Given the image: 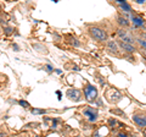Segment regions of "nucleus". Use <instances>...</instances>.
I'll list each match as a JSON object with an SVG mask.
<instances>
[{
  "label": "nucleus",
  "mask_w": 146,
  "mask_h": 137,
  "mask_svg": "<svg viewBox=\"0 0 146 137\" xmlns=\"http://www.w3.org/2000/svg\"><path fill=\"white\" fill-rule=\"evenodd\" d=\"M0 34H1V27H0Z\"/></svg>",
  "instance_id": "nucleus-19"
},
{
  "label": "nucleus",
  "mask_w": 146,
  "mask_h": 137,
  "mask_svg": "<svg viewBox=\"0 0 146 137\" xmlns=\"http://www.w3.org/2000/svg\"><path fill=\"white\" fill-rule=\"evenodd\" d=\"M68 42H70L71 45H73V48H79L80 47V42L76 37H70L68 38Z\"/></svg>",
  "instance_id": "nucleus-11"
},
{
  "label": "nucleus",
  "mask_w": 146,
  "mask_h": 137,
  "mask_svg": "<svg viewBox=\"0 0 146 137\" xmlns=\"http://www.w3.org/2000/svg\"><path fill=\"white\" fill-rule=\"evenodd\" d=\"M33 47H34L35 50H39V52H42V53H46V52H48L46 49H40V48H44L43 45H40V44H34Z\"/></svg>",
  "instance_id": "nucleus-13"
},
{
  "label": "nucleus",
  "mask_w": 146,
  "mask_h": 137,
  "mask_svg": "<svg viewBox=\"0 0 146 137\" xmlns=\"http://www.w3.org/2000/svg\"><path fill=\"white\" fill-rule=\"evenodd\" d=\"M133 120L139 127H146V115H141V114H134Z\"/></svg>",
  "instance_id": "nucleus-10"
},
{
  "label": "nucleus",
  "mask_w": 146,
  "mask_h": 137,
  "mask_svg": "<svg viewBox=\"0 0 146 137\" xmlns=\"http://www.w3.org/2000/svg\"><path fill=\"white\" fill-rule=\"evenodd\" d=\"M135 39H136V43L146 52V39H143V38H135Z\"/></svg>",
  "instance_id": "nucleus-12"
},
{
  "label": "nucleus",
  "mask_w": 146,
  "mask_h": 137,
  "mask_svg": "<svg viewBox=\"0 0 146 137\" xmlns=\"http://www.w3.org/2000/svg\"><path fill=\"white\" fill-rule=\"evenodd\" d=\"M134 1H135L136 4H141V5H144V4L146 3V0H134Z\"/></svg>",
  "instance_id": "nucleus-15"
},
{
  "label": "nucleus",
  "mask_w": 146,
  "mask_h": 137,
  "mask_svg": "<svg viewBox=\"0 0 146 137\" xmlns=\"http://www.w3.org/2000/svg\"><path fill=\"white\" fill-rule=\"evenodd\" d=\"M118 45H119V48L123 50V52H125L128 54H133L136 52V47L134 44L131 43H127V42H123V40H118Z\"/></svg>",
  "instance_id": "nucleus-8"
},
{
  "label": "nucleus",
  "mask_w": 146,
  "mask_h": 137,
  "mask_svg": "<svg viewBox=\"0 0 146 137\" xmlns=\"http://www.w3.org/2000/svg\"><path fill=\"white\" fill-rule=\"evenodd\" d=\"M116 20H117L118 26L122 27V28H129V27H130L129 19H128L127 16L123 15V13H118V15L116 16Z\"/></svg>",
  "instance_id": "nucleus-9"
},
{
  "label": "nucleus",
  "mask_w": 146,
  "mask_h": 137,
  "mask_svg": "<svg viewBox=\"0 0 146 137\" xmlns=\"http://www.w3.org/2000/svg\"><path fill=\"white\" fill-rule=\"evenodd\" d=\"M67 98L72 100V102H80L82 98H83V93L80 92L79 89H76V88H71L66 92Z\"/></svg>",
  "instance_id": "nucleus-5"
},
{
  "label": "nucleus",
  "mask_w": 146,
  "mask_h": 137,
  "mask_svg": "<svg viewBox=\"0 0 146 137\" xmlns=\"http://www.w3.org/2000/svg\"><path fill=\"white\" fill-rule=\"evenodd\" d=\"M83 95L84 98L88 100L89 103H94L98 98V89L96 87H94L93 85H86L83 89Z\"/></svg>",
  "instance_id": "nucleus-2"
},
{
  "label": "nucleus",
  "mask_w": 146,
  "mask_h": 137,
  "mask_svg": "<svg viewBox=\"0 0 146 137\" xmlns=\"http://www.w3.org/2000/svg\"><path fill=\"white\" fill-rule=\"evenodd\" d=\"M20 104H21V105H23L25 108H28V107H29V104L27 103V102H23V100H21V102H20Z\"/></svg>",
  "instance_id": "nucleus-14"
},
{
  "label": "nucleus",
  "mask_w": 146,
  "mask_h": 137,
  "mask_svg": "<svg viewBox=\"0 0 146 137\" xmlns=\"http://www.w3.org/2000/svg\"><path fill=\"white\" fill-rule=\"evenodd\" d=\"M83 116H85L90 122H95L98 120V118H99L98 111L95 110V109H93V108H85L83 110Z\"/></svg>",
  "instance_id": "nucleus-7"
},
{
  "label": "nucleus",
  "mask_w": 146,
  "mask_h": 137,
  "mask_svg": "<svg viewBox=\"0 0 146 137\" xmlns=\"http://www.w3.org/2000/svg\"><path fill=\"white\" fill-rule=\"evenodd\" d=\"M117 36H118V38H119V40H123V42L131 43V44H134L136 42V39L133 36H131L129 32H127L125 28H122V27H119V28L117 30Z\"/></svg>",
  "instance_id": "nucleus-4"
},
{
  "label": "nucleus",
  "mask_w": 146,
  "mask_h": 137,
  "mask_svg": "<svg viewBox=\"0 0 146 137\" xmlns=\"http://www.w3.org/2000/svg\"><path fill=\"white\" fill-rule=\"evenodd\" d=\"M106 48L108 50V53L113 54V55H119V45H118L117 40H106Z\"/></svg>",
  "instance_id": "nucleus-6"
},
{
  "label": "nucleus",
  "mask_w": 146,
  "mask_h": 137,
  "mask_svg": "<svg viewBox=\"0 0 146 137\" xmlns=\"http://www.w3.org/2000/svg\"><path fill=\"white\" fill-rule=\"evenodd\" d=\"M89 32V36L94 40H96L99 43H105L106 40L108 39V36H107V32L105 31L101 27H98V26H90L88 28Z\"/></svg>",
  "instance_id": "nucleus-1"
},
{
  "label": "nucleus",
  "mask_w": 146,
  "mask_h": 137,
  "mask_svg": "<svg viewBox=\"0 0 146 137\" xmlns=\"http://www.w3.org/2000/svg\"><path fill=\"white\" fill-rule=\"evenodd\" d=\"M144 58L146 59V52H144Z\"/></svg>",
  "instance_id": "nucleus-17"
},
{
  "label": "nucleus",
  "mask_w": 146,
  "mask_h": 137,
  "mask_svg": "<svg viewBox=\"0 0 146 137\" xmlns=\"http://www.w3.org/2000/svg\"><path fill=\"white\" fill-rule=\"evenodd\" d=\"M0 11H1V5H0Z\"/></svg>",
  "instance_id": "nucleus-20"
},
{
  "label": "nucleus",
  "mask_w": 146,
  "mask_h": 137,
  "mask_svg": "<svg viewBox=\"0 0 146 137\" xmlns=\"http://www.w3.org/2000/svg\"><path fill=\"white\" fill-rule=\"evenodd\" d=\"M140 36L143 37V39H146V32H143V33L140 32Z\"/></svg>",
  "instance_id": "nucleus-16"
},
{
  "label": "nucleus",
  "mask_w": 146,
  "mask_h": 137,
  "mask_svg": "<svg viewBox=\"0 0 146 137\" xmlns=\"http://www.w3.org/2000/svg\"><path fill=\"white\" fill-rule=\"evenodd\" d=\"M144 30H145V31H146V24H145V25H144Z\"/></svg>",
  "instance_id": "nucleus-18"
},
{
  "label": "nucleus",
  "mask_w": 146,
  "mask_h": 137,
  "mask_svg": "<svg viewBox=\"0 0 146 137\" xmlns=\"http://www.w3.org/2000/svg\"><path fill=\"white\" fill-rule=\"evenodd\" d=\"M105 97H106L108 103L116 104V103H118L123 98V94L118 89H116V88H110V89H107V92L105 93Z\"/></svg>",
  "instance_id": "nucleus-3"
}]
</instances>
